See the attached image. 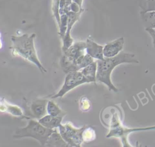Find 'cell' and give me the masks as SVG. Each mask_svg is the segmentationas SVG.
Instances as JSON below:
<instances>
[{
  "label": "cell",
  "instance_id": "obj_1",
  "mask_svg": "<svg viewBox=\"0 0 155 147\" xmlns=\"http://www.w3.org/2000/svg\"><path fill=\"white\" fill-rule=\"evenodd\" d=\"M96 80L106 85L109 90L117 91L116 87L111 80V74L115 67L124 63H139L136 56L132 53H119L113 57H104L102 60H97Z\"/></svg>",
  "mask_w": 155,
  "mask_h": 147
},
{
  "label": "cell",
  "instance_id": "obj_2",
  "mask_svg": "<svg viewBox=\"0 0 155 147\" xmlns=\"http://www.w3.org/2000/svg\"><path fill=\"white\" fill-rule=\"evenodd\" d=\"M35 37L36 34L35 33L12 36V53L34 64L42 73H45L47 70L39 61L35 47Z\"/></svg>",
  "mask_w": 155,
  "mask_h": 147
},
{
  "label": "cell",
  "instance_id": "obj_3",
  "mask_svg": "<svg viewBox=\"0 0 155 147\" xmlns=\"http://www.w3.org/2000/svg\"><path fill=\"white\" fill-rule=\"evenodd\" d=\"M56 129L46 128L38 121L30 119L26 126L16 129L13 137L16 139L31 137L37 140L41 145L45 146L48 137Z\"/></svg>",
  "mask_w": 155,
  "mask_h": 147
},
{
  "label": "cell",
  "instance_id": "obj_4",
  "mask_svg": "<svg viewBox=\"0 0 155 147\" xmlns=\"http://www.w3.org/2000/svg\"><path fill=\"white\" fill-rule=\"evenodd\" d=\"M86 126L81 128H75L70 122L58 127L59 131L63 139L70 146H81L83 140V132Z\"/></svg>",
  "mask_w": 155,
  "mask_h": 147
},
{
  "label": "cell",
  "instance_id": "obj_5",
  "mask_svg": "<svg viewBox=\"0 0 155 147\" xmlns=\"http://www.w3.org/2000/svg\"><path fill=\"white\" fill-rule=\"evenodd\" d=\"M155 129V126L143 128H127L122 126L120 125L119 119L117 116L113 115L111 120V125H110V130L108 134L107 135V137H120L122 140V144L124 146H130L129 143H128L127 137L128 135L132 132L137 131H142V130H148V129Z\"/></svg>",
  "mask_w": 155,
  "mask_h": 147
},
{
  "label": "cell",
  "instance_id": "obj_6",
  "mask_svg": "<svg viewBox=\"0 0 155 147\" xmlns=\"http://www.w3.org/2000/svg\"><path fill=\"white\" fill-rule=\"evenodd\" d=\"M85 83H89V82L81 71H74L69 72L67 73L64 82L61 90L57 94L52 96H49V97L52 99L62 97L64 94H65L71 90Z\"/></svg>",
  "mask_w": 155,
  "mask_h": 147
},
{
  "label": "cell",
  "instance_id": "obj_7",
  "mask_svg": "<svg viewBox=\"0 0 155 147\" xmlns=\"http://www.w3.org/2000/svg\"><path fill=\"white\" fill-rule=\"evenodd\" d=\"M124 44L123 37L119 38L105 44L103 49L104 57H113L117 55L122 50Z\"/></svg>",
  "mask_w": 155,
  "mask_h": 147
},
{
  "label": "cell",
  "instance_id": "obj_8",
  "mask_svg": "<svg viewBox=\"0 0 155 147\" xmlns=\"http://www.w3.org/2000/svg\"><path fill=\"white\" fill-rule=\"evenodd\" d=\"M104 47L101 45L90 39L86 41V53L93 59L102 60L104 58L103 54Z\"/></svg>",
  "mask_w": 155,
  "mask_h": 147
},
{
  "label": "cell",
  "instance_id": "obj_9",
  "mask_svg": "<svg viewBox=\"0 0 155 147\" xmlns=\"http://www.w3.org/2000/svg\"><path fill=\"white\" fill-rule=\"evenodd\" d=\"M47 100H37L33 101L30 105V111L33 117L39 119L45 115L47 112Z\"/></svg>",
  "mask_w": 155,
  "mask_h": 147
},
{
  "label": "cell",
  "instance_id": "obj_10",
  "mask_svg": "<svg viewBox=\"0 0 155 147\" xmlns=\"http://www.w3.org/2000/svg\"><path fill=\"white\" fill-rule=\"evenodd\" d=\"M64 116V115L53 116L47 114L38 119V122L46 128L50 129H56L61 125Z\"/></svg>",
  "mask_w": 155,
  "mask_h": 147
},
{
  "label": "cell",
  "instance_id": "obj_11",
  "mask_svg": "<svg viewBox=\"0 0 155 147\" xmlns=\"http://www.w3.org/2000/svg\"><path fill=\"white\" fill-rule=\"evenodd\" d=\"M81 72L89 82H95L96 81L97 62L94 61L85 67L82 68Z\"/></svg>",
  "mask_w": 155,
  "mask_h": 147
},
{
  "label": "cell",
  "instance_id": "obj_12",
  "mask_svg": "<svg viewBox=\"0 0 155 147\" xmlns=\"http://www.w3.org/2000/svg\"><path fill=\"white\" fill-rule=\"evenodd\" d=\"M47 146H68L67 143L63 139L59 132L56 129L48 137L46 143Z\"/></svg>",
  "mask_w": 155,
  "mask_h": 147
},
{
  "label": "cell",
  "instance_id": "obj_13",
  "mask_svg": "<svg viewBox=\"0 0 155 147\" xmlns=\"http://www.w3.org/2000/svg\"><path fill=\"white\" fill-rule=\"evenodd\" d=\"M140 15L145 28H155V11H140Z\"/></svg>",
  "mask_w": 155,
  "mask_h": 147
},
{
  "label": "cell",
  "instance_id": "obj_14",
  "mask_svg": "<svg viewBox=\"0 0 155 147\" xmlns=\"http://www.w3.org/2000/svg\"><path fill=\"white\" fill-rule=\"evenodd\" d=\"M94 62V59L90 56L88 54L85 53V54L80 56L74 62V66L76 71H79L80 69H82L90 64Z\"/></svg>",
  "mask_w": 155,
  "mask_h": 147
},
{
  "label": "cell",
  "instance_id": "obj_15",
  "mask_svg": "<svg viewBox=\"0 0 155 147\" xmlns=\"http://www.w3.org/2000/svg\"><path fill=\"white\" fill-rule=\"evenodd\" d=\"M47 112L48 114L53 116H58L61 115H65V113L62 111L59 107L53 101H48L47 104Z\"/></svg>",
  "mask_w": 155,
  "mask_h": 147
},
{
  "label": "cell",
  "instance_id": "obj_16",
  "mask_svg": "<svg viewBox=\"0 0 155 147\" xmlns=\"http://www.w3.org/2000/svg\"><path fill=\"white\" fill-rule=\"evenodd\" d=\"M139 5L141 11H155V0H139Z\"/></svg>",
  "mask_w": 155,
  "mask_h": 147
},
{
  "label": "cell",
  "instance_id": "obj_17",
  "mask_svg": "<svg viewBox=\"0 0 155 147\" xmlns=\"http://www.w3.org/2000/svg\"><path fill=\"white\" fill-rule=\"evenodd\" d=\"M83 140L85 142H90L92 141L95 139L96 138V133L94 130L90 127L87 126L85 127L84 132H83Z\"/></svg>",
  "mask_w": 155,
  "mask_h": 147
},
{
  "label": "cell",
  "instance_id": "obj_18",
  "mask_svg": "<svg viewBox=\"0 0 155 147\" xmlns=\"http://www.w3.org/2000/svg\"><path fill=\"white\" fill-rule=\"evenodd\" d=\"M81 108L84 111H86L90 108V102L86 97H83L81 99Z\"/></svg>",
  "mask_w": 155,
  "mask_h": 147
},
{
  "label": "cell",
  "instance_id": "obj_19",
  "mask_svg": "<svg viewBox=\"0 0 155 147\" xmlns=\"http://www.w3.org/2000/svg\"><path fill=\"white\" fill-rule=\"evenodd\" d=\"M145 30L150 34L153 39L154 47L155 48V28H145Z\"/></svg>",
  "mask_w": 155,
  "mask_h": 147
},
{
  "label": "cell",
  "instance_id": "obj_20",
  "mask_svg": "<svg viewBox=\"0 0 155 147\" xmlns=\"http://www.w3.org/2000/svg\"><path fill=\"white\" fill-rule=\"evenodd\" d=\"M1 47H2V42L1 39V33H0V48H1Z\"/></svg>",
  "mask_w": 155,
  "mask_h": 147
}]
</instances>
